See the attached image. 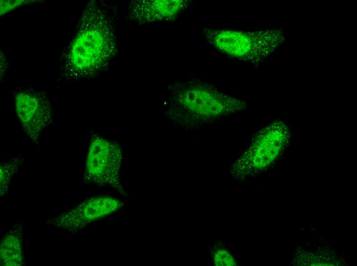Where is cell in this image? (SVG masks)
Returning a JSON list of instances; mask_svg holds the SVG:
<instances>
[{
	"mask_svg": "<svg viewBox=\"0 0 357 266\" xmlns=\"http://www.w3.org/2000/svg\"><path fill=\"white\" fill-rule=\"evenodd\" d=\"M186 0L135 1L129 9L131 19L140 23L171 20L189 6Z\"/></svg>",
	"mask_w": 357,
	"mask_h": 266,
	"instance_id": "cell-7",
	"label": "cell"
},
{
	"mask_svg": "<svg viewBox=\"0 0 357 266\" xmlns=\"http://www.w3.org/2000/svg\"><path fill=\"white\" fill-rule=\"evenodd\" d=\"M24 233V226L19 222L14 223L6 230L0 244L1 265L21 266L25 264Z\"/></svg>",
	"mask_w": 357,
	"mask_h": 266,
	"instance_id": "cell-8",
	"label": "cell"
},
{
	"mask_svg": "<svg viewBox=\"0 0 357 266\" xmlns=\"http://www.w3.org/2000/svg\"><path fill=\"white\" fill-rule=\"evenodd\" d=\"M203 36L215 50L233 59L259 64L275 51L284 40L279 29L245 30L204 27Z\"/></svg>",
	"mask_w": 357,
	"mask_h": 266,
	"instance_id": "cell-2",
	"label": "cell"
},
{
	"mask_svg": "<svg viewBox=\"0 0 357 266\" xmlns=\"http://www.w3.org/2000/svg\"><path fill=\"white\" fill-rule=\"evenodd\" d=\"M214 263L217 265H233L234 262L232 256L225 250H216L213 255Z\"/></svg>",
	"mask_w": 357,
	"mask_h": 266,
	"instance_id": "cell-10",
	"label": "cell"
},
{
	"mask_svg": "<svg viewBox=\"0 0 357 266\" xmlns=\"http://www.w3.org/2000/svg\"><path fill=\"white\" fill-rule=\"evenodd\" d=\"M124 206V202L114 197L93 196L50 218L47 223L52 228L75 233L88 224L117 212Z\"/></svg>",
	"mask_w": 357,
	"mask_h": 266,
	"instance_id": "cell-5",
	"label": "cell"
},
{
	"mask_svg": "<svg viewBox=\"0 0 357 266\" xmlns=\"http://www.w3.org/2000/svg\"><path fill=\"white\" fill-rule=\"evenodd\" d=\"M122 160V148L117 142L98 135L93 136L86 157L83 182L112 188L127 196L120 178Z\"/></svg>",
	"mask_w": 357,
	"mask_h": 266,
	"instance_id": "cell-4",
	"label": "cell"
},
{
	"mask_svg": "<svg viewBox=\"0 0 357 266\" xmlns=\"http://www.w3.org/2000/svg\"><path fill=\"white\" fill-rule=\"evenodd\" d=\"M15 102L24 132L31 142L37 144L44 130L53 122L47 97L38 91H22L16 95Z\"/></svg>",
	"mask_w": 357,
	"mask_h": 266,
	"instance_id": "cell-6",
	"label": "cell"
},
{
	"mask_svg": "<svg viewBox=\"0 0 357 266\" xmlns=\"http://www.w3.org/2000/svg\"><path fill=\"white\" fill-rule=\"evenodd\" d=\"M165 105L166 113L171 121L189 127L225 117L245 106L242 101L200 80L174 87Z\"/></svg>",
	"mask_w": 357,
	"mask_h": 266,
	"instance_id": "cell-1",
	"label": "cell"
},
{
	"mask_svg": "<svg viewBox=\"0 0 357 266\" xmlns=\"http://www.w3.org/2000/svg\"><path fill=\"white\" fill-rule=\"evenodd\" d=\"M102 14L100 11L93 14L74 42L73 56L78 76L96 72L114 50L112 26Z\"/></svg>",
	"mask_w": 357,
	"mask_h": 266,
	"instance_id": "cell-3",
	"label": "cell"
},
{
	"mask_svg": "<svg viewBox=\"0 0 357 266\" xmlns=\"http://www.w3.org/2000/svg\"><path fill=\"white\" fill-rule=\"evenodd\" d=\"M24 162L23 156H18L0 164L1 195L7 194L11 179Z\"/></svg>",
	"mask_w": 357,
	"mask_h": 266,
	"instance_id": "cell-9",
	"label": "cell"
}]
</instances>
